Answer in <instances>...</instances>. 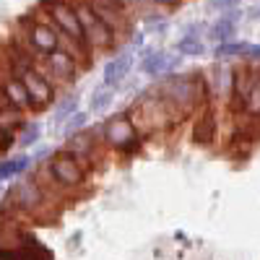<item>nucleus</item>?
I'll return each instance as SVG.
<instances>
[{
    "mask_svg": "<svg viewBox=\"0 0 260 260\" xmlns=\"http://www.w3.org/2000/svg\"><path fill=\"white\" fill-rule=\"evenodd\" d=\"M161 99L167 102L169 112L175 120H182L187 112H192L195 107H198L206 94H208V83L203 81L201 73H180V76H169L159 89Z\"/></svg>",
    "mask_w": 260,
    "mask_h": 260,
    "instance_id": "nucleus-1",
    "label": "nucleus"
},
{
    "mask_svg": "<svg viewBox=\"0 0 260 260\" xmlns=\"http://www.w3.org/2000/svg\"><path fill=\"white\" fill-rule=\"evenodd\" d=\"M73 6L78 11V18H81V26H83V34H86V45H89V50L94 52H102V50H112L117 45V31L107 24V21H102L96 16V11L91 8L89 0H73Z\"/></svg>",
    "mask_w": 260,
    "mask_h": 260,
    "instance_id": "nucleus-2",
    "label": "nucleus"
},
{
    "mask_svg": "<svg viewBox=\"0 0 260 260\" xmlns=\"http://www.w3.org/2000/svg\"><path fill=\"white\" fill-rule=\"evenodd\" d=\"M26 47L34 55H42V57H47L50 52L60 50V31L52 24L50 16H47V21H29L26 24Z\"/></svg>",
    "mask_w": 260,
    "mask_h": 260,
    "instance_id": "nucleus-3",
    "label": "nucleus"
},
{
    "mask_svg": "<svg viewBox=\"0 0 260 260\" xmlns=\"http://www.w3.org/2000/svg\"><path fill=\"white\" fill-rule=\"evenodd\" d=\"M47 16L52 18V24L57 26V31L68 34L71 39L78 42L81 47L89 50V45H86V34H83V26H81V18H78V11L73 6V0H57V3H52L47 8Z\"/></svg>",
    "mask_w": 260,
    "mask_h": 260,
    "instance_id": "nucleus-4",
    "label": "nucleus"
},
{
    "mask_svg": "<svg viewBox=\"0 0 260 260\" xmlns=\"http://www.w3.org/2000/svg\"><path fill=\"white\" fill-rule=\"evenodd\" d=\"M102 133H104V141L110 148H117V151H130L138 141V130H136V122L130 120L127 115H117L112 117L110 122L102 125Z\"/></svg>",
    "mask_w": 260,
    "mask_h": 260,
    "instance_id": "nucleus-5",
    "label": "nucleus"
},
{
    "mask_svg": "<svg viewBox=\"0 0 260 260\" xmlns=\"http://www.w3.org/2000/svg\"><path fill=\"white\" fill-rule=\"evenodd\" d=\"M47 169H50V177H52L57 185H62V187H76V185H81V182H83V175H86V169L81 167V161L71 154V151L52 156V161H50Z\"/></svg>",
    "mask_w": 260,
    "mask_h": 260,
    "instance_id": "nucleus-6",
    "label": "nucleus"
},
{
    "mask_svg": "<svg viewBox=\"0 0 260 260\" xmlns=\"http://www.w3.org/2000/svg\"><path fill=\"white\" fill-rule=\"evenodd\" d=\"M47 71H45V76L50 78V81H57V83H71L76 76H78V68H81V60L76 57V55H71L68 50H55V52H50L47 57Z\"/></svg>",
    "mask_w": 260,
    "mask_h": 260,
    "instance_id": "nucleus-7",
    "label": "nucleus"
},
{
    "mask_svg": "<svg viewBox=\"0 0 260 260\" xmlns=\"http://www.w3.org/2000/svg\"><path fill=\"white\" fill-rule=\"evenodd\" d=\"M21 81H24V86H26V91H29V96H31V104H50L52 99H55V81H50L42 71H37L34 65H29V68H24L21 71V76H18Z\"/></svg>",
    "mask_w": 260,
    "mask_h": 260,
    "instance_id": "nucleus-8",
    "label": "nucleus"
},
{
    "mask_svg": "<svg viewBox=\"0 0 260 260\" xmlns=\"http://www.w3.org/2000/svg\"><path fill=\"white\" fill-rule=\"evenodd\" d=\"M11 198L13 203L21 208V211H26V213H37L42 206H45L47 201V190L45 187H39L34 180H26V182H21L11 190Z\"/></svg>",
    "mask_w": 260,
    "mask_h": 260,
    "instance_id": "nucleus-9",
    "label": "nucleus"
},
{
    "mask_svg": "<svg viewBox=\"0 0 260 260\" xmlns=\"http://www.w3.org/2000/svg\"><path fill=\"white\" fill-rule=\"evenodd\" d=\"M175 65H180V55H169L161 50H146L141 57V71L146 76H161V73L172 71Z\"/></svg>",
    "mask_w": 260,
    "mask_h": 260,
    "instance_id": "nucleus-10",
    "label": "nucleus"
},
{
    "mask_svg": "<svg viewBox=\"0 0 260 260\" xmlns=\"http://www.w3.org/2000/svg\"><path fill=\"white\" fill-rule=\"evenodd\" d=\"M237 24H240V8H232V11H224L219 21H213L211 29H208V39L213 45H221L226 39H234L237 34Z\"/></svg>",
    "mask_w": 260,
    "mask_h": 260,
    "instance_id": "nucleus-11",
    "label": "nucleus"
},
{
    "mask_svg": "<svg viewBox=\"0 0 260 260\" xmlns=\"http://www.w3.org/2000/svg\"><path fill=\"white\" fill-rule=\"evenodd\" d=\"M91 8L96 11V16L102 21H107L117 34H122L127 29V18H125V8H120L115 0H89Z\"/></svg>",
    "mask_w": 260,
    "mask_h": 260,
    "instance_id": "nucleus-12",
    "label": "nucleus"
},
{
    "mask_svg": "<svg viewBox=\"0 0 260 260\" xmlns=\"http://www.w3.org/2000/svg\"><path fill=\"white\" fill-rule=\"evenodd\" d=\"M208 91L213 96H229L232 86H234V68H226V65L216 62L208 68Z\"/></svg>",
    "mask_w": 260,
    "mask_h": 260,
    "instance_id": "nucleus-13",
    "label": "nucleus"
},
{
    "mask_svg": "<svg viewBox=\"0 0 260 260\" xmlns=\"http://www.w3.org/2000/svg\"><path fill=\"white\" fill-rule=\"evenodd\" d=\"M250 83H252V68H234V86H232V110L242 112L247 104V94H250Z\"/></svg>",
    "mask_w": 260,
    "mask_h": 260,
    "instance_id": "nucleus-14",
    "label": "nucleus"
},
{
    "mask_svg": "<svg viewBox=\"0 0 260 260\" xmlns=\"http://www.w3.org/2000/svg\"><path fill=\"white\" fill-rule=\"evenodd\" d=\"M177 55H187V57H201L206 52L203 45V26L201 24H192L185 29V34L177 39Z\"/></svg>",
    "mask_w": 260,
    "mask_h": 260,
    "instance_id": "nucleus-15",
    "label": "nucleus"
},
{
    "mask_svg": "<svg viewBox=\"0 0 260 260\" xmlns=\"http://www.w3.org/2000/svg\"><path fill=\"white\" fill-rule=\"evenodd\" d=\"M130 65H133V55H130V52L112 57L110 62L104 65V86H110V89L120 86L125 81V76L130 73Z\"/></svg>",
    "mask_w": 260,
    "mask_h": 260,
    "instance_id": "nucleus-16",
    "label": "nucleus"
},
{
    "mask_svg": "<svg viewBox=\"0 0 260 260\" xmlns=\"http://www.w3.org/2000/svg\"><path fill=\"white\" fill-rule=\"evenodd\" d=\"M216 127H219V125H216V117L211 112H203L198 120H195V125H192L190 141L195 146H211L216 141Z\"/></svg>",
    "mask_w": 260,
    "mask_h": 260,
    "instance_id": "nucleus-17",
    "label": "nucleus"
},
{
    "mask_svg": "<svg viewBox=\"0 0 260 260\" xmlns=\"http://www.w3.org/2000/svg\"><path fill=\"white\" fill-rule=\"evenodd\" d=\"M3 96H6V102H8L11 107H18V110H26V107L31 104V96H29L24 81H21L18 76L6 78V83H3Z\"/></svg>",
    "mask_w": 260,
    "mask_h": 260,
    "instance_id": "nucleus-18",
    "label": "nucleus"
},
{
    "mask_svg": "<svg viewBox=\"0 0 260 260\" xmlns=\"http://www.w3.org/2000/svg\"><path fill=\"white\" fill-rule=\"evenodd\" d=\"M94 148V136L89 133V130H78V133L68 136V151L78 159V156H89Z\"/></svg>",
    "mask_w": 260,
    "mask_h": 260,
    "instance_id": "nucleus-19",
    "label": "nucleus"
},
{
    "mask_svg": "<svg viewBox=\"0 0 260 260\" xmlns=\"http://www.w3.org/2000/svg\"><path fill=\"white\" fill-rule=\"evenodd\" d=\"M250 42H245V39H226V42H221V45H216V50H213V55L216 57H247V52H250Z\"/></svg>",
    "mask_w": 260,
    "mask_h": 260,
    "instance_id": "nucleus-20",
    "label": "nucleus"
},
{
    "mask_svg": "<svg viewBox=\"0 0 260 260\" xmlns=\"http://www.w3.org/2000/svg\"><path fill=\"white\" fill-rule=\"evenodd\" d=\"M24 242H26V237L21 234L16 226L0 224V252H13V250H18Z\"/></svg>",
    "mask_w": 260,
    "mask_h": 260,
    "instance_id": "nucleus-21",
    "label": "nucleus"
},
{
    "mask_svg": "<svg viewBox=\"0 0 260 260\" xmlns=\"http://www.w3.org/2000/svg\"><path fill=\"white\" fill-rule=\"evenodd\" d=\"M245 112L250 117H260V68H252V83H250V94H247Z\"/></svg>",
    "mask_w": 260,
    "mask_h": 260,
    "instance_id": "nucleus-22",
    "label": "nucleus"
},
{
    "mask_svg": "<svg viewBox=\"0 0 260 260\" xmlns=\"http://www.w3.org/2000/svg\"><path fill=\"white\" fill-rule=\"evenodd\" d=\"M26 167H29V156H18V159H8V161H3V164H0V182L16 177L18 172H24Z\"/></svg>",
    "mask_w": 260,
    "mask_h": 260,
    "instance_id": "nucleus-23",
    "label": "nucleus"
},
{
    "mask_svg": "<svg viewBox=\"0 0 260 260\" xmlns=\"http://www.w3.org/2000/svg\"><path fill=\"white\" fill-rule=\"evenodd\" d=\"M112 99H115V94H112L110 86H104V89H96L94 96H91V110H107V107L112 104Z\"/></svg>",
    "mask_w": 260,
    "mask_h": 260,
    "instance_id": "nucleus-24",
    "label": "nucleus"
},
{
    "mask_svg": "<svg viewBox=\"0 0 260 260\" xmlns=\"http://www.w3.org/2000/svg\"><path fill=\"white\" fill-rule=\"evenodd\" d=\"M76 112H78V99H76V96H68V99H62V102L57 104V110H55V120L60 122V120L71 117V115H76Z\"/></svg>",
    "mask_w": 260,
    "mask_h": 260,
    "instance_id": "nucleus-25",
    "label": "nucleus"
},
{
    "mask_svg": "<svg viewBox=\"0 0 260 260\" xmlns=\"http://www.w3.org/2000/svg\"><path fill=\"white\" fill-rule=\"evenodd\" d=\"M13 125H21V110L18 107H8L6 112H0V127L13 130Z\"/></svg>",
    "mask_w": 260,
    "mask_h": 260,
    "instance_id": "nucleus-26",
    "label": "nucleus"
},
{
    "mask_svg": "<svg viewBox=\"0 0 260 260\" xmlns=\"http://www.w3.org/2000/svg\"><path fill=\"white\" fill-rule=\"evenodd\" d=\"M86 122H89V117H86L83 112H76V115L68 117V122H65V127H62V133L65 136H73V133H78V130H83Z\"/></svg>",
    "mask_w": 260,
    "mask_h": 260,
    "instance_id": "nucleus-27",
    "label": "nucleus"
},
{
    "mask_svg": "<svg viewBox=\"0 0 260 260\" xmlns=\"http://www.w3.org/2000/svg\"><path fill=\"white\" fill-rule=\"evenodd\" d=\"M39 133H42V130H39V125H26V127H24V133L18 136V146H21V148L31 146V143L39 138Z\"/></svg>",
    "mask_w": 260,
    "mask_h": 260,
    "instance_id": "nucleus-28",
    "label": "nucleus"
},
{
    "mask_svg": "<svg viewBox=\"0 0 260 260\" xmlns=\"http://www.w3.org/2000/svg\"><path fill=\"white\" fill-rule=\"evenodd\" d=\"M237 6H240V0H208V11H216V13L232 11Z\"/></svg>",
    "mask_w": 260,
    "mask_h": 260,
    "instance_id": "nucleus-29",
    "label": "nucleus"
},
{
    "mask_svg": "<svg viewBox=\"0 0 260 260\" xmlns=\"http://www.w3.org/2000/svg\"><path fill=\"white\" fill-rule=\"evenodd\" d=\"M146 21H148V31H164L167 29V18L159 13H151Z\"/></svg>",
    "mask_w": 260,
    "mask_h": 260,
    "instance_id": "nucleus-30",
    "label": "nucleus"
},
{
    "mask_svg": "<svg viewBox=\"0 0 260 260\" xmlns=\"http://www.w3.org/2000/svg\"><path fill=\"white\" fill-rule=\"evenodd\" d=\"M151 6H154V0H133V8L136 11H148Z\"/></svg>",
    "mask_w": 260,
    "mask_h": 260,
    "instance_id": "nucleus-31",
    "label": "nucleus"
},
{
    "mask_svg": "<svg viewBox=\"0 0 260 260\" xmlns=\"http://www.w3.org/2000/svg\"><path fill=\"white\" fill-rule=\"evenodd\" d=\"M247 57H252L255 62H260V45H252L250 52H247Z\"/></svg>",
    "mask_w": 260,
    "mask_h": 260,
    "instance_id": "nucleus-32",
    "label": "nucleus"
},
{
    "mask_svg": "<svg viewBox=\"0 0 260 260\" xmlns=\"http://www.w3.org/2000/svg\"><path fill=\"white\" fill-rule=\"evenodd\" d=\"M156 6H169V8H175V6H180L182 0H154Z\"/></svg>",
    "mask_w": 260,
    "mask_h": 260,
    "instance_id": "nucleus-33",
    "label": "nucleus"
},
{
    "mask_svg": "<svg viewBox=\"0 0 260 260\" xmlns=\"http://www.w3.org/2000/svg\"><path fill=\"white\" fill-rule=\"evenodd\" d=\"M115 3H117L120 8H125V11H130V8H133V0H115Z\"/></svg>",
    "mask_w": 260,
    "mask_h": 260,
    "instance_id": "nucleus-34",
    "label": "nucleus"
},
{
    "mask_svg": "<svg viewBox=\"0 0 260 260\" xmlns=\"http://www.w3.org/2000/svg\"><path fill=\"white\" fill-rule=\"evenodd\" d=\"M141 42H143V34H136L133 37V47H141Z\"/></svg>",
    "mask_w": 260,
    "mask_h": 260,
    "instance_id": "nucleus-35",
    "label": "nucleus"
},
{
    "mask_svg": "<svg viewBox=\"0 0 260 260\" xmlns=\"http://www.w3.org/2000/svg\"><path fill=\"white\" fill-rule=\"evenodd\" d=\"M0 260H11V257H8V255H0Z\"/></svg>",
    "mask_w": 260,
    "mask_h": 260,
    "instance_id": "nucleus-36",
    "label": "nucleus"
},
{
    "mask_svg": "<svg viewBox=\"0 0 260 260\" xmlns=\"http://www.w3.org/2000/svg\"><path fill=\"white\" fill-rule=\"evenodd\" d=\"M0 198H3V187H0Z\"/></svg>",
    "mask_w": 260,
    "mask_h": 260,
    "instance_id": "nucleus-37",
    "label": "nucleus"
}]
</instances>
